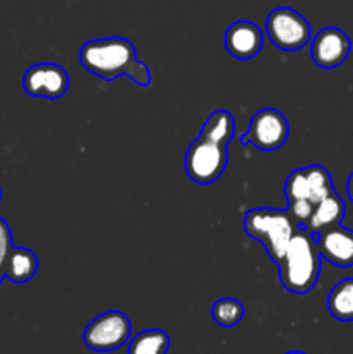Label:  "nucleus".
<instances>
[{
    "label": "nucleus",
    "instance_id": "nucleus-1",
    "mask_svg": "<svg viewBox=\"0 0 353 354\" xmlns=\"http://www.w3.org/2000/svg\"><path fill=\"white\" fill-rule=\"evenodd\" d=\"M78 57L87 71L106 82L125 75L141 86L151 85V71L138 61L134 44L127 38L109 37L87 41L80 48Z\"/></svg>",
    "mask_w": 353,
    "mask_h": 354
},
{
    "label": "nucleus",
    "instance_id": "nucleus-2",
    "mask_svg": "<svg viewBox=\"0 0 353 354\" xmlns=\"http://www.w3.org/2000/svg\"><path fill=\"white\" fill-rule=\"evenodd\" d=\"M320 261L317 237L301 225L277 265L284 289L293 294L310 292L320 277Z\"/></svg>",
    "mask_w": 353,
    "mask_h": 354
},
{
    "label": "nucleus",
    "instance_id": "nucleus-3",
    "mask_svg": "<svg viewBox=\"0 0 353 354\" xmlns=\"http://www.w3.org/2000/svg\"><path fill=\"white\" fill-rule=\"evenodd\" d=\"M332 192H334V183L331 173L320 165L294 169L284 183L287 211L303 227L317 204Z\"/></svg>",
    "mask_w": 353,
    "mask_h": 354
},
{
    "label": "nucleus",
    "instance_id": "nucleus-4",
    "mask_svg": "<svg viewBox=\"0 0 353 354\" xmlns=\"http://www.w3.org/2000/svg\"><path fill=\"white\" fill-rule=\"evenodd\" d=\"M301 225L293 218L287 209H272V207H258L246 213L244 230L249 237L262 242L270 259L275 265L282 259L291 239Z\"/></svg>",
    "mask_w": 353,
    "mask_h": 354
},
{
    "label": "nucleus",
    "instance_id": "nucleus-5",
    "mask_svg": "<svg viewBox=\"0 0 353 354\" xmlns=\"http://www.w3.org/2000/svg\"><path fill=\"white\" fill-rule=\"evenodd\" d=\"M227 159V145L199 135L187 149L185 171L192 182L208 185L224 175Z\"/></svg>",
    "mask_w": 353,
    "mask_h": 354
},
{
    "label": "nucleus",
    "instance_id": "nucleus-6",
    "mask_svg": "<svg viewBox=\"0 0 353 354\" xmlns=\"http://www.w3.org/2000/svg\"><path fill=\"white\" fill-rule=\"evenodd\" d=\"M266 35L280 50H300L311 40L307 17L291 7H277L266 17Z\"/></svg>",
    "mask_w": 353,
    "mask_h": 354
},
{
    "label": "nucleus",
    "instance_id": "nucleus-7",
    "mask_svg": "<svg viewBox=\"0 0 353 354\" xmlns=\"http://www.w3.org/2000/svg\"><path fill=\"white\" fill-rule=\"evenodd\" d=\"M132 324L121 311H106L89 324L83 332V342L97 353L116 351L130 339Z\"/></svg>",
    "mask_w": 353,
    "mask_h": 354
},
{
    "label": "nucleus",
    "instance_id": "nucleus-8",
    "mask_svg": "<svg viewBox=\"0 0 353 354\" xmlns=\"http://www.w3.org/2000/svg\"><path fill=\"white\" fill-rule=\"evenodd\" d=\"M289 137V123L280 111L265 107L249 121V128L241 137L242 144L255 145L260 151H277Z\"/></svg>",
    "mask_w": 353,
    "mask_h": 354
},
{
    "label": "nucleus",
    "instance_id": "nucleus-9",
    "mask_svg": "<svg viewBox=\"0 0 353 354\" xmlns=\"http://www.w3.org/2000/svg\"><path fill=\"white\" fill-rule=\"evenodd\" d=\"M23 88L30 97L61 99L69 88V75L55 62H40L26 69L23 76Z\"/></svg>",
    "mask_w": 353,
    "mask_h": 354
},
{
    "label": "nucleus",
    "instance_id": "nucleus-10",
    "mask_svg": "<svg viewBox=\"0 0 353 354\" xmlns=\"http://www.w3.org/2000/svg\"><path fill=\"white\" fill-rule=\"evenodd\" d=\"M352 52V40L343 30L324 28L311 38V59L322 69L339 68Z\"/></svg>",
    "mask_w": 353,
    "mask_h": 354
},
{
    "label": "nucleus",
    "instance_id": "nucleus-11",
    "mask_svg": "<svg viewBox=\"0 0 353 354\" xmlns=\"http://www.w3.org/2000/svg\"><path fill=\"white\" fill-rule=\"evenodd\" d=\"M318 252L331 265L353 266V230L336 225L317 235Z\"/></svg>",
    "mask_w": 353,
    "mask_h": 354
},
{
    "label": "nucleus",
    "instance_id": "nucleus-12",
    "mask_svg": "<svg viewBox=\"0 0 353 354\" xmlns=\"http://www.w3.org/2000/svg\"><path fill=\"white\" fill-rule=\"evenodd\" d=\"M263 47V31L253 21H235L225 31V48L228 54L241 61L258 55Z\"/></svg>",
    "mask_w": 353,
    "mask_h": 354
},
{
    "label": "nucleus",
    "instance_id": "nucleus-13",
    "mask_svg": "<svg viewBox=\"0 0 353 354\" xmlns=\"http://www.w3.org/2000/svg\"><path fill=\"white\" fill-rule=\"evenodd\" d=\"M345 213V201H343L341 197H339V194H336L334 190V192L329 194L325 199H322L320 203L317 204V207L314 209L311 216L308 218V221L305 223V228L317 237V235L320 234V232H324L325 228L341 225Z\"/></svg>",
    "mask_w": 353,
    "mask_h": 354
},
{
    "label": "nucleus",
    "instance_id": "nucleus-14",
    "mask_svg": "<svg viewBox=\"0 0 353 354\" xmlns=\"http://www.w3.org/2000/svg\"><path fill=\"white\" fill-rule=\"evenodd\" d=\"M2 272L7 280L24 283L33 279L38 272V258L26 248H12L2 263Z\"/></svg>",
    "mask_w": 353,
    "mask_h": 354
},
{
    "label": "nucleus",
    "instance_id": "nucleus-15",
    "mask_svg": "<svg viewBox=\"0 0 353 354\" xmlns=\"http://www.w3.org/2000/svg\"><path fill=\"white\" fill-rule=\"evenodd\" d=\"M327 310L339 322H353V279H345L332 287L327 296Z\"/></svg>",
    "mask_w": 353,
    "mask_h": 354
},
{
    "label": "nucleus",
    "instance_id": "nucleus-16",
    "mask_svg": "<svg viewBox=\"0 0 353 354\" xmlns=\"http://www.w3.org/2000/svg\"><path fill=\"white\" fill-rule=\"evenodd\" d=\"M235 133L234 116L228 111L218 109L211 114L206 120V123L201 128V137L211 138V140L218 142V144L228 145Z\"/></svg>",
    "mask_w": 353,
    "mask_h": 354
},
{
    "label": "nucleus",
    "instance_id": "nucleus-17",
    "mask_svg": "<svg viewBox=\"0 0 353 354\" xmlns=\"http://www.w3.org/2000/svg\"><path fill=\"white\" fill-rule=\"evenodd\" d=\"M170 337L166 332L151 328L135 335L128 344V354H166Z\"/></svg>",
    "mask_w": 353,
    "mask_h": 354
},
{
    "label": "nucleus",
    "instance_id": "nucleus-18",
    "mask_svg": "<svg viewBox=\"0 0 353 354\" xmlns=\"http://www.w3.org/2000/svg\"><path fill=\"white\" fill-rule=\"evenodd\" d=\"M211 317L221 327L232 328L244 317V306L237 299H234V297H224V299H218L213 304Z\"/></svg>",
    "mask_w": 353,
    "mask_h": 354
},
{
    "label": "nucleus",
    "instance_id": "nucleus-19",
    "mask_svg": "<svg viewBox=\"0 0 353 354\" xmlns=\"http://www.w3.org/2000/svg\"><path fill=\"white\" fill-rule=\"evenodd\" d=\"M12 248V232H10V227L7 225V221L3 218H0V265H2L3 259H6V256L9 254V251Z\"/></svg>",
    "mask_w": 353,
    "mask_h": 354
},
{
    "label": "nucleus",
    "instance_id": "nucleus-20",
    "mask_svg": "<svg viewBox=\"0 0 353 354\" xmlns=\"http://www.w3.org/2000/svg\"><path fill=\"white\" fill-rule=\"evenodd\" d=\"M346 192H348L350 201H352V203H353V173H352V175H350L348 182H346Z\"/></svg>",
    "mask_w": 353,
    "mask_h": 354
},
{
    "label": "nucleus",
    "instance_id": "nucleus-21",
    "mask_svg": "<svg viewBox=\"0 0 353 354\" xmlns=\"http://www.w3.org/2000/svg\"><path fill=\"white\" fill-rule=\"evenodd\" d=\"M6 279V277H3V272H2V265H0V283H2V280Z\"/></svg>",
    "mask_w": 353,
    "mask_h": 354
},
{
    "label": "nucleus",
    "instance_id": "nucleus-22",
    "mask_svg": "<svg viewBox=\"0 0 353 354\" xmlns=\"http://www.w3.org/2000/svg\"><path fill=\"white\" fill-rule=\"evenodd\" d=\"M286 354H307V353H303V351H291V353H286Z\"/></svg>",
    "mask_w": 353,
    "mask_h": 354
},
{
    "label": "nucleus",
    "instance_id": "nucleus-23",
    "mask_svg": "<svg viewBox=\"0 0 353 354\" xmlns=\"http://www.w3.org/2000/svg\"><path fill=\"white\" fill-rule=\"evenodd\" d=\"M0 201H2V189H0Z\"/></svg>",
    "mask_w": 353,
    "mask_h": 354
}]
</instances>
